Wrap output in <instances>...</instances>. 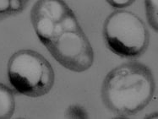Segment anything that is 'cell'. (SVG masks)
I'll return each instance as SVG.
<instances>
[{"label": "cell", "mask_w": 158, "mask_h": 119, "mask_svg": "<svg viewBox=\"0 0 158 119\" xmlns=\"http://www.w3.org/2000/svg\"><path fill=\"white\" fill-rule=\"evenodd\" d=\"M156 83L151 68L130 61L117 66L104 79L101 96L106 108L120 117L137 114L151 102Z\"/></svg>", "instance_id": "obj_2"}, {"label": "cell", "mask_w": 158, "mask_h": 119, "mask_svg": "<svg viewBox=\"0 0 158 119\" xmlns=\"http://www.w3.org/2000/svg\"><path fill=\"white\" fill-rule=\"evenodd\" d=\"M15 111L14 91L10 87L0 83V119H10Z\"/></svg>", "instance_id": "obj_5"}, {"label": "cell", "mask_w": 158, "mask_h": 119, "mask_svg": "<svg viewBox=\"0 0 158 119\" xmlns=\"http://www.w3.org/2000/svg\"><path fill=\"white\" fill-rule=\"evenodd\" d=\"M8 78L17 92L28 97H41L50 92L55 82L52 65L38 51L21 49L8 62Z\"/></svg>", "instance_id": "obj_4"}, {"label": "cell", "mask_w": 158, "mask_h": 119, "mask_svg": "<svg viewBox=\"0 0 158 119\" xmlns=\"http://www.w3.org/2000/svg\"><path fill=\"white\" fill-rule=\"evenodd\" d=\"M102 35L107 48L118 57L135 60L150 44V32L139 16L131 11L118 10L106 17Z\"/></svg>", "instance_id": "obj_3"}, {"label": "cell", "mask_w": 158, "mask_h": 119, "mask_svg": "<svg viewBox=\"0 0 158 119\" xmlns=\"http://www.w3.org/2000/svg\"><path fill=\"white\" fill-rule=\"evenodd\" d=\"M31 21L40 42L63 67L82 73L92 66V46L64 1H37L31 10Z\"/></svg>", "instance_id": "obj_1"}, {"label": "cell", "mask_w": 158, "mask_h": 119, "mask_svg": "<svg viewBox=\"0 0 158 119\" xmlns=\"http://www.w3.org/2000/svg\"><path fill=\"white\" fill-rule=\"evenodd\" d=\"M157 3V0H147L145 2L147 20L152 29L156 32L158 31Z\"/></svg>", "instance_id": "obj_7"}, {"label": "cell", "mask_w": 158, "mask_h": 119, "mask_svg": "<svg viewBox=\"0 0 158 119\" xmlns=\"http://www.w3.org/2000/svg\"><path fill=\"white\" fill-rule=\"evenodd\" d=\"M134 1L132 0H113V1H107V3L111 4L113 8H117L118 10H122L123 8L130 6Z\"/></svg>", "instance_id": "obj_8"}, {"label": "cell", "mask_w": 158, "mask_h": 119, "mask_svg": "<svg viewBox=\"0 0 158 119\" xmlns=\"http://www.w3.org/2000/svg\"><path fill=\"white\" fill-rule=\"evenodd\" d=\"M28 3L24 0H0V21L21 13Z\"/></svg>", "instance_id": "obj_6"}]
</instances>
